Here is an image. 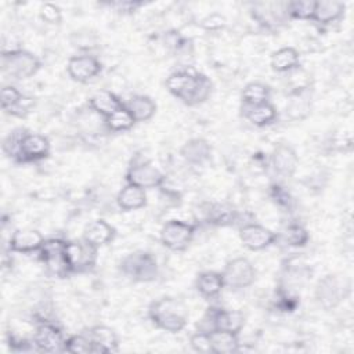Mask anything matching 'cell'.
Masks as SVG:
<instances>
[{
	"mask_svg": "<svg viewBox=\"0 0 354 354\" xmlns=\"http://www.w3.org/2000/svg\"><path fill=\"white\" fill-rule=\"evenodd\" d=\"M239 239L246 249L259 252L275 243L278 235L267 227L256 223H248L239 228Z\"/></svg>",
	"mask_w": 354,
	"mask_h": 354,
	"instance_id": "4fadbf2b",
	"label": "cell"
},
{
	"mask_svg": "<svg viewBox=\"0 0 354 354\" xmlns=\"http://www.w3.org/2000/svg\"><path fill=\"white\" fill-rule=\"evenodd\" d=\"M116 235L115 228L105 220L98 218L91 221L83 231V239L95 248L105 246L113 241Z\"/></svg>",
	"mask_w": 354,
	"mask_h": 354,
	"instance_id": "d6986e66",
	"label": "cell"
},
{
	"mask_svg": "<svg viewBox=\"0 0 354 354\" xmlns=\"http://www.w3.org/2000/svg\"><path fill=\"white\" fill-rule=\"evenodd\" d=\"M270 95L271 90L266 83L250 82L243 87L241 98L243 105H259L263 102H268Z\"/></svg>",
	"mask_w": 354,
	"mask_h": 354,
	"instance_id": "f546056e",
	"label": "cell"
},
{
	"mask_svg": "<svg viewBox=\"0 0 354 354\" xmlns=\"http://www.w3.org/2000/svg\"><path fill=\"white\" fill-rule=\"evenodd\" d=\"M165 180H166L165 174L148 160L134 162L133 165L129 166L126 171L127 184H133L144 189L162 187Z\"/></svg>",
	"mask_w": 354,
	"mask_h": 354,
	"instance_id": "8fae6325",
	"label": "cell"
},
{
	"mask_svg": "<svg viewBox=\"0 0 354 354\" xmlns=\"http://www.w3.org/2000/svg\"><path fill=\"white\" fill-rule=\"evenodd\" d=\"M98 248L82 239L66 241L65 254L72 274H83L91 271L97 264Z\"/></svg>",
	"mask_w": 354,
	"mask_h": 354,
	"instance_id": "8992f818",
	"label": "cell"
},
{
	"mask_svg": "<svg viewBox=\"0 0 354 354\" xmlns=\"http://www.w3.org/2000/svg\"><path fill=\"white\" fill-rule=\"evenodd\" d=\"M311 101L307 87H301L292 94V98L286 106V113L292 119H304L311 112Z\"/></svg>",
	"mask_w": 354,
	"mask_h": 354,
	"instance_id": "83f0119b",
	"label": "cell"
},
{
	"mask_svg": "<svg viewBox=\"0 0 354 354\" xmlns=\"http://www.w3.org/2000/svg\"><path fill=\"white\" fill-rule=\"evenodd\" d=\"M242 113L252 124L257 127H264L274 123L278 116L277 108L270 101L259 105H243Z\"/></svg>",
	"mask_w": 354,
	"mask_h": 354,
	"instance_id": "7402d4cb",
	"label": "cell"
},
{
	"mask_svg": "<svg viewBox=\"0 0 354 354\" xmlns=\"http://www.w3.org/2000/svg\"><path fill=\"white\" fill-rule=\"evenodd\" d=\"M180 155L189 165H203L212 156V145L201 137L189 138L181 145Z\"/></svg>",
	"mask_w": 354,
	"mask_h": 354,
	"instance_id": "ac0fdd59",
	"label": "cell"
},
{
	"mask_svg": "<svg viewBox=\"0 0 354 354\" xmlns=\"http://www.w3.org/2000/svg\"><path fill=\"white\" fill-rule=\"evenodd\" d=\"M351 282L347 277L339 274H326L318 279L314 297L324 310H333L339 307L350 295Z\"/></svg>",
	"mask_w": 354,
	"mask_h": 354,
	"instance_id": "3957f363",
	"label": "cell"
},
{
	"mask_svg": "<svg viewBox=\"0 0 354 354\" xmlns=\"http://www.w3.org/2000/svg\"><path fill=\"white\" fill-rule=\"evenodd\" d=\"M224 286L231 290L249 288L256 279V270L246 257H235L230 260L221 272Z\"/></svg>",
	"mask_w": 354,
	"mask_h": 354,
	"instance_id": "ba28073f",
	"label": "cell"
},
{
	"mask_svg": "<svg viewBox=\"0 0 354 354\" xmlns=\"http://www.w3.org/2000/svg\"><path fill=\"white\" fill-rule=\"evenodd\" d=\"M315 8V1L310 0H296L286 3L285 11L288 17L297 18V19H311Z\"/></svg>",
	"mask_w": 354,
	"mask_h": 354,
	"instance_id": "d6a6232c",
	"label": "cell"
},
{
	"mask_svg": "<svg viewBox=\"0 0 354 354\" xmlns=\"http://www.w3.org/2000/svg\"><path fill=\"white\" fill-rule=\"evenodd\" d=\"M195 227L187 221L170 220L160 230V242L165 248L173 252L185 250L192 242Z\"/></svg>",
	"mask_w": 354,
	"mask_h": 354,
	"instance_id": "9c48e42d",
	"label": "cell"
},
{
	"mask_svg": "<svg viewBox=\"0 0 354 354\" xmlns=\"http://www.w3.org/2000/svg\"><path fill=\"white\" fill-rule=\"evenodd\" d=\"M271 69L278 73H286L300 66V54L293 47H282L271 54Z\"/></svg>",
	"mask_w": 354,
	"mask_h": 354,
	"instance_id": "d4e9b609",
	"label": "cell"
},
{
	"mask_svg": "<svg viewBox=\"0 0 354 354\" xmlns=\"http://www.w3.org/2000/svg\"><path fill=\"white\" fill-rule=\"evenodd\" d=\"M41 62L40 59L26 50H10L3 51L1 55V69L4 75L15 79L24 80L32 77L40 69Z\"/></svg>",
	"mask_w": 354,
	"mask_h": 354,
	"instance_id": "5b68a950",
	"label": "cell"
},
{
	"mask_svg": "<svg viewBox=\"0 0 354 354\" xmlns=\"http://www.w3.org/2000/svg\"><path fill=\"white\" fill-rule=\"evenodd\" d=\"M148 317L156 328L169 333H178L188 322V308L176 297H162L149 304Z\"/></svg>",
	"mask_w": 354,
	"mask_h": 354,
	"instance_id": "7a4b0ae2",
	"label": "cell"
},
{
	"mask_svg": "<svg viewBox=\"0 0 354 354\" xmlns=\"http://www.w3.org/2000/svg\"><path fill=\"white\" fill-rule=\"evenodd\" d=\"M40 17L48 24H59L61 22V10L53 3H44L40 8Z\"/></svg>",
	"mask_w": 354,
	"mask_h": 354,
	"instance_id": "74e56055",
	"label": "cell"
},
{
	"mask_svg": "<svg viewBox=\"0 0 354 354\" xmlns=\"http://www.w3.org/2000/svg\"><path fill=\"white\" fill-rule=\"evenodd\" d=\"M270 165L272 170L281 177H292L299 165V156L292 145L279 142L270 155Z\"/></svg>",
	"mask_w": 354,
	"mask_h": 354,
	"instance_id": "9a60e30c",
	"label": "cell"
},
{
	"mask_svg": "<svg viewBox=\"0 0 354 354\" xmlns=\"http://www.w3.org/2000/svg\"><path fill=\"white\" fill-rule=\"evenodd\" d=\"M195 288L202 297L210 300L217 297L225 286H224V279L221 272L203 271L198 274L195 281Z\"/></svg>",
	"mask_w": 354,
	"mask_h": 354,
	"instance_id": "44dd1931",
	"label": "cell"
},
{
	"mask_svg": "<svg viewBox=\"0 0 354 354\" xmlns=\"http://www.w3.org/2000/svg\"><path fill=\"white\" fill-rule=\"evenodd\" d=\"M134 123H136V120H134L133 115L130 113V111L126 108V105L119 108L118 111H115L108 118H105L106 129L113 133L127 131L134 126Z\"/></svg>",
	"mask_w": 354,
	"mask_h": 354,
	"instance_id": "4dcf8cb0",
	"label": "cell"
},
{
	"mask_svg": "<svg viewBox=\"0 0 354 354\" xmlns=\"http://www.w3.org/2000/svg\"><path fill=\"white\" fill-rule=\"evenodd\" d=\"M65 245L66 241L51 238L46 239L39 250L40 260L43 261L47 272L57 278H65L72 274L65 254Z\"/></svg>",
	"mask_w": 354,
	"mask_h": 354,
	"instance_id": "52a82bcc",
	"label": "cell"
},
{
	"mask_svg": "<svg viewBox=\"0 0 354 354\" xmlns=\"http://www.w3.org/2000/svg\"><path fill=\"white\" fill-rule=\"evenodd\" d=\"M26 130L24 129H15L12 131H10L4 140H3V152L6 153V156H8L10 159H14L17 162L18 159V152H19V144H21V138L24 136Z\"/></svg>",
	"mask_w": 354,
	"mask_h": 354,
	"instance_id": "d590c367",
	"label": "cell"
},
{
	"mask_svg": "<svg viewBox=\"0 0 354 354\" xmlns=\"http://www.w3.org/2000/svg\"><path fill=\"white\" fill-rule=\"evenodd\" d=\"M24 94L15 87V86H4L1 88V93H0V101H1V108L6 113H11L17 106L18 104L24 100Z\"/></svg>",
	"mask_w": 354,
	"mask_h": 354,
	"instance_id": "e575fe53",
	"label": "cell"
},
{
	"mask_svg": "<svg viewBox=\"0 0 354 354\" xmlns=\"http://www.w3.org/2000/svg\"><path fill=\"white\" fill-rule=\"evenodd\" d=\"M270 188H271V198L274 199V202L279 206H288V209H289L290 202H292V198H290L289 192L283 187H281L279 184H274Z\"/></svg>",
	"mask_w": 354,
	"mask_h": 354,
	"instance_id": "f35d334b",
	"label": "cell"
},
{
	"mask_svg": "<svg viewBox=\"0 0 354 354\" xmlns=\"http://www.w3.org/2000/svg\"><path fill=\"white\" fill-rule=\"evenodd\" d=\"M346 6L337 0H321L315 1V8L313 14V21L321 25H329L339 21L344 15Z\"/></svg>",
	"mask_w": 354,
	"mask_h": 354,
	"instance_id": "603a6c76",
	"label": "cell"
},
{
	"mask_svg": "<svg viewBox=\"0 0 354 354\" xmlns=\"http://www.w3.org/2000/svg\"><path fill=\"white\" fill-rule=\"evenodd\" d=\"M44 236L33 228H19L12 232L8 241V249L15 253L39 252L44 243Z\"/></svg>",
	"mask_w": 354,
	"mask_h": 354,
	"instance_id": "2e32d148",
	"label": "cell"
},
{
	"mask_svg": "<svg viewBox=\"0 0 354 354\" xmlns=\"http://www.w3.org/2000/svg\"><path fill=\"white\" fill-rule=\"evenodd\" d=\"M87 335L93 343V354H109L119 350V339L115 330L106 325L91 326Z\"/></svg>",
	"mask_w": 354,
	"mask_h": 354,
	"instance_id": "e0dca14e",
	"label": "cell"
},
{
	"mask_svg": "<svg viewBox=\"0 0 354 354\" xmlns=\"http://www.w3.org/2000/svg\"><path fill=\"white\" fill-rule=\"evenodd\" d=\"M165 86L171 95L189 106L205 102L213 91L212 80L194 69H180L170 73Z\"/></svg>",
	"mask_w": 354,
	"mask_h": 354,
	"instance_id": "6da1fadb",
	"label": "cell"
},
{
	"mask_svg": "<svg viewBox=\"0 0 354 354\" xmlns=\"http://www.w3.org/2000/svg\"><path fill=\"white\" fill-rule=\"evenodd\" d=\"M112 7L116 8V11L123 12V14H131L134 12L138 7L142 6L141 1H118V3H112Z\"/></svg>",
	"mask_w": 354,
	"mask_h": 354,
	"instance_id": "ab89813d",
	"label": "cell"
},
{
	"mask_svg": "<svg viewBox=\"0 0 354 354\" xmlns=\"http://www.w3.org/2000/svg\"><path fill=\"white\" fill-rule=\"evenodd\" d=\"M126 108L130 111L136 122H147L156 112L155 101L151 97L144 94L133 95L126 104Z\"/></svg>",
	"mask_w": 354,
	"mask_h": 354,
	"instance_id": "4316f807",
	"label": "cell"
},
{
	"mask_svg": "<svg viewBox=\"0 0 354 354\" xmlns=\"http://www.w3.org/2000/svg\"><path fill=\"white\" fill-rule=\"evenodd\" d=\"M88 106L95 113L104 116V119H105L109 115H112L115 111H118L119 108L124 106V104L115 93H112L109 90H98V91L93 93L91 97L88 98Z\"/></svg>",
	"mask_w": 354,
	"mask_h": 354,
	"instance_id": "ffe728a7",
	"label": "cell"
},
{
	"mask_svg": "<svg viewBox=\"0 0 354 354\" xmlns=\"http://www.w3.org/2000/svg\"><path fill=\"white\" fill-rule=\"evenodd\" d=\"M119 271L133 282H152L158 278L159 266L152 253L136 250L120 260Z\"/></svg>",
	"mask_w": 354,
	"mask_h": 354,
	"instance_id": "277c9868",
	"label": "cell"
},
{
	"mask_svg": "<svg viewBox=\"0 0 354 354\" xmlns=\"http://www.w3.org/2000/svg\"><path fill=\"white\" fill-rule=\"evenodd\" d=\"M65 336L62 329L51 321H40L33 332V348L44 353L64 351Z\"/></svg>",
	"mask_w": 354,
	"mask_h": 354,
	"instance_id": "30bf717a",
	"label": "cell"
},
{
	"mask_svg": "<svg viewBox=\"0 0 354 354\" xmlns=\"http://www.w3.org/2000/svg\"><path fill=\"white\" fill-rule=\"evenodd\" d=\"M206 220L209 224L214 225H232L238 220V212L228 205L213 203L209 205L206 210Z\"/></svg>",
	"mask_w": 354,
	"mask_h": 354,
	"instance_id": "f1b7e54d",
	"label": "cell"
},
{
	"mask_svg": "<svg viewBox=\"0 0 354 354\" xmlns=\"http://www.w3.org/2000/svg\"><path fill=\"white\" fill-rule=\"evenodd\" d=\"M202 25H203L206 29H210V30H213V29H220V28H223V26L225 25V19H224V17L220 15L218 19L214 21V19H213V15H210V17H207L206 19H203Z\"/></svg>",
	"mask_w": 354,
	"mask_h": 354,
	"instance_id": "60d3db41",
	"label": "cell"
},
{
	"mask_svg": "<svg viewBox=\"0 0 354 354\" xmlns=\"http://www.w3.org/2000/svg\"><path fill=\"white\" fill-rule=\"evenodd\" d=\"M116 203L124 212L138 210L147 205L145 189L133 184H127L118 192Z\"/></svg>",
	"mask_w": 354,
	"mask_h": 354,
	"instance_id": "cb8c5ba5",
	"label": "cell"
},
{
	"mask_svg": "<svg viewBox=\"0 0 354 354\" xmlns=\"http://www.w3.org/2000/svg\"><path fill=\"white\" fill-rule=\"evenodd\" d=\"M64 351L73 354H93V343L87 333L72 335L65 339Z\"/></svg>",
	"mask_w": 354,
	"mask_h": 354,
	"instance_id": "1f68e13d",
	"label": "cell"
},
{
	"mask_svg": "<svg viewBox=\"0 0 354 354\" xmlns=\"http://www.w3.org/2000/svg\"><path fill=\"white\" fill-rule=\"evenodd\" d=\"M50 149H51V145L47 137L39 133L25 131L21 138L17 162L30 163V162L43 160L50 155Z\"/></svg>",
	"mask_w": 354,
	"mask_h": 354,
	"instance_id": "7c38bea8",
	"label": "cell"
},
{
	"mask_svg": "<svg viewBox=\"0 0 354 354\" xmlns=\"http://www.w3.org/2000/svg\"><path fill=\"white\" fill-rule=\"evenodd\" d=\"M283 239L289 246L303 248L307 245L310 235L308 231L300 224H289L283 231Z\"/></svg>",
	"mask_w": 354,
	"mask_h": 354,
	"instance_id": "836d02e7",
	"label": "cell"
},
{
	"mask_svg": "<svg viewBox=\"0 0 354 354\" xmlns=\"http://www.w3.org/2000/svg\"><path fill=\"white\" fill-rule=\"evenodd\" d=\"M189 344H191L192 350H195L196 353H203V354L212 353V344H210L209 332L196 330L195 333L191 335Z\"/></svg>",
	"mask_w": 354,
	"mask_h": 354,
	"instance_id": "8d00e7d4",
	"label": "cell"
},
{
	"mask_svg": "<svg viewBox=\"0 0 354 354\" xmlns=\"http://www.w3.org/2000/svg\"><path fill=\"white\" fill-rule=\"evenodd\" d=\"M101 69H102V65L98 61V58L90 54L73 55L69 58L66 65L69 77L77 83L90 82L91 79L100 75Z\"/></svg>",
	"mask_w": 354,
	"mask_h": 354,
	"instance_id": "5bb4252c",
	"label": "cell"
},
{
	"mask_svg": "<svg viewBox=\"0 0 354 354\" xmlns=\"http://www.w3.org/2000/svg\"><path fill=\"white\" fill-rule=\"evenodd\" d=\"M212 353L216 354H232L239 351V339L238 333L214 329L209 332Z\"/></svg>",
	"mask_w": 354,
	"mask_h": 354,
	"instance_id": "484cf974",
	"label": "cell"
}]
</instances>
